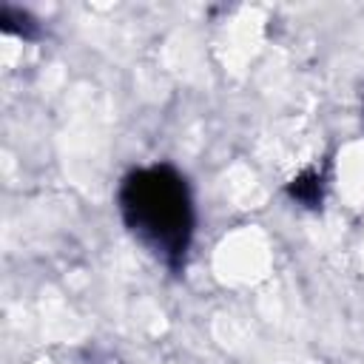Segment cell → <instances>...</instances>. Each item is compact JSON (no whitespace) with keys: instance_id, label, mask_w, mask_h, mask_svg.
Here are the masks:
<instances>
[{"instance_id":"1","label":"cell","mask_w":364,"mask_h":364,"mask_svg":"<svg viewBox=\"0 0 364 364\" xmlns=\"http://www.w3.org/2000/svg\"><path fill=\"white\" fill-rule=\"evenodd\" d=\"M119 216L131 236L162 264L179 267L188 256L196 208L188 179L171 165H145L119 185Z\"/></svg>"}]
</instances>
